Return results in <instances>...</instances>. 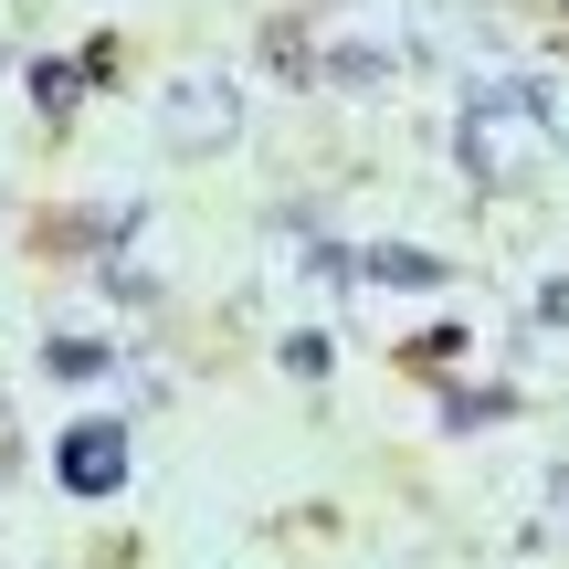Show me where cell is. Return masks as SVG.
I'll use <instances>...</instances> for the list:
<instances>
[{
	"label": "cell",
	"instance_id": "cell-3",
	"mask_svg": "<svg viewBox=\"0 0 569 569\" xmlns=\"http://www.w3.org/2000/svg\"><path fill=\"white\" fill-rule=\"evenodd\" d=\"M53 369H63V380H84V369H106V348H84V338H53Z\"/></svg>",
	"mask_w": 569,
	"mask_h": 569
},
{
	"label": "cell",
	"instance_id": "cell-2",
	"mask_svg": "<svg viewBox=\"0 0 569 569\" xmlns=\"http://www.w3.org/2000/svg\"><path fill=\"white\" fill-rule=\"evenodd\" d=\"M369 274H380V284H443L432 253H369Z\"/></svg>",
	"mask_w": 569,
	"mask_h": 569
},
{
	"label": "cell",
	"instance_id": "cell-1",
	"mask_svg": "<svg viewBox=\"0 0 569 569\" xmlns=\"http://www.w3.org/2000/svg\"><path fill=\"white\" fill-rule=\"evenodd\" d=\"M127 475V443H117V422H84L74 443H63V486H84V496H106Z\"/></svg>",
	"mask_w": 569,
	"mask_h": 569
}]
</instances>
